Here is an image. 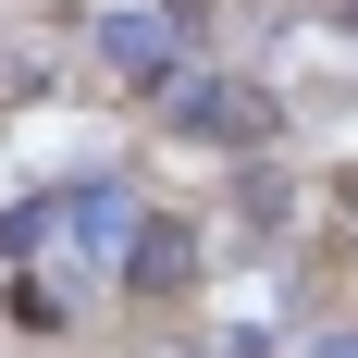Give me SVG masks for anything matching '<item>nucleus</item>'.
<instances>
[{
	"label": "nucleus",
	"mask_w": 358,
	"mask_h": 358,
	"mask_svg": "<svg viewBox=\"0 0 358 358\" xmlns=\"http://www.w3.org/2000/svg\"><path fill=\"white\" fill-rule=\"evenodd\" d=\"M309 358H358V334H309Z\"/></svg>",
	"instance_id": "nucleus-5"
},
{
	"label": "nucleus",
	"mask_w": 358,
	"mask_h": 358,
	"mask_svg": "<svg viewBox=\"0 0 358 358\" xmlns=\"http://www.w3.org/2000/svg\"><path fill=\"white\" fill-rule=\"evenodd\" d=\"M136 222H148V210L99 173V185H74V198H62V248H74V259H124V248H136Z\"/></svg>",
	"instance_id": "nucleus-3"
},
{
	"label": "nucleus",
	"mask_w": 358,
	"mask_h": 358,
	"mask_svg": "<svg viewBox=\"0 0 358 358\" xmlns=\"http://www.w3.org/2000/svg\"><path fill=\"white\" fill-rule=\"evenodd\" d=\"M185 37H198V25H161V13H99V62L124 74V87H173V74H185Z\"/></svg>",
	"instance_id": "nucleus-2"
},
{
	"label": "nucleus",
	"mask_w": 358,
	"mask_h": 358,
	"mask_svg": "<svg viewBox=\"0 0 358 358\" xmlns=\"http://www.w3.org/2000/svg\"><path fill=\"white\" fill-rule=\"evenodd\" d=\"M185 272H198V235L148 210V222H136V248H124V285H136V296H173Z\"/></svg>",
	"instance_id": "nucleus-4"
},
{
	"label": "nucleus",
	"mask_w": 358,
	"mask_h": 358,
	"mask_svg": "<svg viewBox=\"0 0 358 358\" xmlns=\"http://www.w3.org/2000/svg\"><path fill=\"white\" fill-rule=\"evenodd\" d=\"M161 99H173V136H198V148H272V136H285V99L248 87V74H198V62H185Z\"/></svg>",
	"instance_id": "nucleus-1"
}]
</instances>
